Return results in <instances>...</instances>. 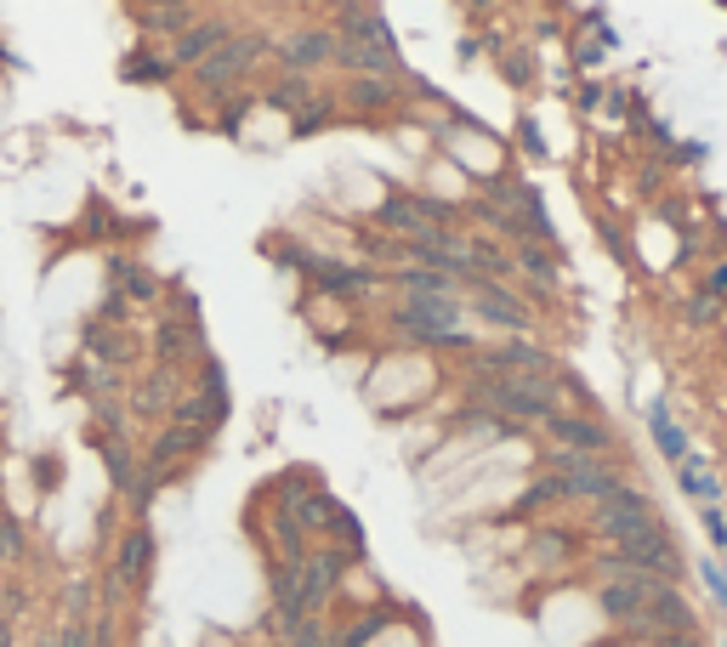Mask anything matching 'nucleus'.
I'll return each instance as SVG.
<instances>
[{"mask_svg": "<svg viewBox=\"0 0 727 647\" xmlns=\"http://www.w3.org/2000/svg\"><path fill=\"white\" fill-rule=\"evenodd\" d=\"M557 381H528V375H472V404L489 410L512 426H546L557 415Z\"/></svg>", "mask_w": 727, "mask_h": 647, "instance_id": "f257e3e1", "label": "nucleus"}, {"mask_svg": "<svg viewBox=\"0 0 727 647\" xmlns=\"http://www.w3.org/2000/svg\"><path fill=\"white\" fill-rule=\"evenodd\" d=\"M461 319H466L461 295H404V302L393 307V324L415 346H477Z\"/></svg>", "mask_w": 727, "mask_h": 647, "instance_id": "f03ea898", "label": "nucleus"}, {"mask_svg": "<svg viewBox=\"0 0 727 647\" xmlns=\"http://www.w3.org/2000/svg\"><path fill=\"white\" fill-rule=\"evenodd\" d=\"M654 528H665V517L654 512L648 494L632 488V483H619L608 501L592 506V534L608 539V545H632V539H643V534H654Z\"/></svg>", "mask_w": 727, "mask_h": 647, "instance_id": "7ed1b4c3", "label": "nucleus"}, {"mask_svg": "<svg viewBox=\"0 0 727 647\" xmlns=\"http://www.w3.org/2000/svg\"><path fill=\"white\" fill-rule=\"evenodd\" d=\"M267 58H273V34H245V29H239L228 46H216V52L193 69V80H200L205 91H233V85H245Z\"/></svg>", "mask_w": 727, "mask_h": 647, "instance_id": "20e7f679", "label": "nucleus"}, {"mask_svg": "<svg viewBox=\"0 0 727 647\" xmlns=\"http://www.w3.org/2000/svg\"><path fill=\"white\" fill-rule=\"evenodd\" d=\"M552 477L563 483V501H592V506L608 501V494L625 483L614 455H568V449L552 455Z\"/></svg>", "mask_w": 727, "mask_h": 647, "instance_id": "39448f33", "label": "nucleus"}, {"mask_svg": "<svg viewBox=\"0 0 727 647\" xmlns=\"http://www.w3.org/2000/svg\"><path fill=\"white\" fill-rule=\"evenodd\" d=\"M222 421H228V370L205 353V358H200V392H182V397H176V426L216 432Z\"/></svg>", "mask_w": 727, "mask_h": 647, "instance_id": "423d86ee", "label": "nucleus"}, {"mask_svg": "<svg viewBox=\"0 0 727 647\" xmlns=\"http://www.w3.org/2000/svg\"><path fill=\"white\" fill-rule=\"evenodd\" d=\"M477 375H528V381H563L557 358L535 341H501L477 353Z\"/></svg>", "mask_w": 727, "mask_h": 647, "instance_id": "0eeeda50", "label": "nucleus"}, {"mask_svg": "<svg viewBox=\"0 0 727 647\" xmlns=\"http://www.w3.org/2000/svg\"><path fill=\"white\" fill-rule=\"evenodd\" d=\"M353 563H359V557H347L342 545H319V552H307V563H302V614H307V619H324L335 585H342V574H347Z\"/></svg>", "mask_w": 727, "mask_h": 647, "instance_id": "6e6552de", "label": "nucleus"}, {"mask_svg": "<svg viewBox=\"0 0 727 647\" xmlns=\"http://www.w3.org/2000/svg\"><path fill=\"white\" fill-rule=\"evenodd\" d=\"M335 29H319V23H307V29H290V34H279L273 40V58L284 63V74H313V69H324V63H335Z\"/></svg>", "mask_w": 727, "mask_h": 647, "instance_id": "1a4fd4ad", "label": "nucleus"}, {"mask_svg": "<svg viewBox=\"0 0 727 647\" xmlns=\"http://www.w3.org/2000/svg\"><path fill=\"white\" fill-rule=\"evenodd\" d=\"M466 290H472V302H466V307H472L483 324L506 330L512 341H523L528 330H535V313H528V307H523V295H512L506 284H483V279H472Z\"/></svg>", "mask_w": 727, "mask_h": 647, "instance_id": "9d476101", "label": "nucleus"}, {"mask_svg": "<svg viewBox=\"0 0 727 647\" xmlns=\"http://www.w3.org/2000/svg\"><path fill=\"white\" fill-rule=\"evenodd\" d=\"M654 585L659 579H603L597 585V608L625 625V630H637L643 636V619H648V603H654Z\"/></svg>", "mask_w": 727, "mask_h": 647, "instance_id": "9b49d317", "label": "nucleus"}, {"mask_svg": "<svg viewBox=\"0 0 727 647\" xmlns=\"http://www.w3.org/2000/svg\"><path fill=\"white\" fill-rule=\"evenodd\" d=\"M546 432L557 437V449H568V455H614V426L597 421V415H568V410H557V415L546 421Z\"/></svg>", "mask_w": 727, "mask_h": 647, "instance_id": "f8f14e48", "label": "nucleus"}, {"mask_svg": "<svg viewBox=\"0 0 727 647\" xmlns=\"http://www.w3.org/2000/svg\"><path fill=\"white\" fill-rule=\"evenodd\" d=\"M699 630V614L683 596V585H654V603H648V619H643V636H688Z\"/></svg>", "mask_w": 727, "mask_h": 647, "instance_id": "ddd939ff", "label": "nucleus"}, {"mask_svg": "<svg viewBox=\"0 0 727 647\" xmlns=\"http://www.w3.org/2000/svg\"><path fill=\"white\" fill-rule=\"evenodd\" d=\"M233 34H239V23H233V18H200L188 34H176V40H171V63H176V74H182V69H200V63L216 52V46H228Z\"/></svg>", "mask_w": 727, "mask_h": 647, "instance_id": "4468645a", "label": "nucleus"}, {"mask_svg": "<svg viewBox=\"0 0 727 647\" xmlns=\"http://www.w3.org/2000/svg\"><path fill=\"white\" fill-rule=\"evenodd\" d=\"M335 34L342 40H359V46H375V52H393L398 58V46H393V29H386V18L375 12V7H342L335 12Z\"/></svg>", "mask_w": 727, "mask_h": 647, "instance_id": "2eb2a0df", "label": "nucleus"}, {"mask_svg": "<svg viewBox=\"0 0 727 647\" xmlns=\"http://www.w3.org/2000/svg\"><path fill=\"white\" fill-rule=\"evenodd\" d=\"M131 410H137V415H176V370H171V364H154L149 375L137 381Z\"/></svg>", "mask_w": 727, "mask_h": 647, "instance_id": "dca6fc26", "label": "nucleus"}, {"mask_svg": "<svg viewBox=\"0 0 727 647\" xmlns=\"http://www.w3.org/2000/svg\"><path fill=\"white\" fill-rule=\"evenodd\" d=\"M205 443H211V432H193V426H165V432H160V443L149 449V466L171 472V466H176L182 455H200Z\"/></svg>", "mask_w": 727, "mask_h": 647, "instance_id": "f3484780", "label": "nucleus"}, {"mask_svg": "<svg viewBox=\"0 0 727 647\" xmlns=\"http://www.w3.org/2000/svg\"><path fill=\"white\" fill-rule=\"evenodd\" d=\"M131 23L142 29V34H188L193 23H200V12L193 7H131Z\"/></svg>", "mask_w": 727, "mask_h": 647, "instance_id": "a211bd4d", "label": "nucleus"}, {"mask_svg": "<svg viewBox=\"0 0 727 647\" xmlns=\"http://www.w3.org/2000/svg\"><path fill=\"white\" fill-rule=\"evenodd\" d=\"M528 279H535L541 290H557L563 284V262H557V251L552 244H517V256H512Z\"/></svg>", "mask_w": 727, "mask_h": 647, "instance_id": "6ab92c4d", "label": "nucleus"}, {"mask_svg": "<svg viewBox=\"0 0 727 647\" xmlns=\"http://www.w3.org/2000/svg\"><path fill=\"white\" fill-rule=\"evenodd\" d=\"M648 426H654V437H659L665 461H670V466H683V461H688V437H683V426L670 421L665 404H648Z\"/></svg>", "mask_w": 727, "mask_h": 647, "instance_id": "aec40b11", "label": "nucleus"}, {"mask_svg": "<svg viewBox=\"0 0 727 647\" xmlns=\"http://www.w3.org/2000/svg\"><path fill=\"white\" fill-rule=\"evenodd\" d=\"M171 74H176L171 52H137V58H125V80H131V85H160V80H171Z\"/></svg>", "mask_w": 727, "mask_h": 647, "instance_id": "412c9836", "label": "nucleus"}, {"mask_svg": "<svg viewBox=\"0 0 727 647\" xmlns=\"http://www.w3.org/2000/svg\"><path fill=\"white\" fill-rule=\"evenodd\" d=\"M347 103H353V109H364V114L393 109V103H398V80H353Z\"/></svg>", "mask_w": 727, "mask_h": 647, "instance_id": "4be33fe9", "label": "nucleus"}, {"mask_svg": "<svg viewBox=\"0 0 727 647\" xmlns=\"http://www.w3.org/2000/svg\"><path fill=\"white\" fill-rule=\"evenodd\" d=\"M398 290L404 295H455L461 284L450 273H432V267H398Z\"/></svg>", "mask_w": 727, "mask_h": 647, "instance_id": "5701e85b", "label": "nucleus"}, {"mask_svg": "<svg viewBox=\"0 0 727 647\" xmlns=\"http://www.w3.org/2000/svg\"><path fill=\"white\" fill-rule=\"evenodd\" d=\"M267 103H273V109H284V114H302V109L313 103V80H302V74H284V80H273Z\"/></svg>", "mask_w": 727, "mask_h": 647, "instance_id": "b1692460", "label": "nucleus"}, {"mask_svg": "<svg viewBox=\"0 0 727 647\" xmlns=\"http://www.w3.org/2000/svg\"><path fill=\"white\" fill-rule=\"evenodd\" d=\"M676 477H683V488H688V501H699V506H716V477H710V466L705 461H683L676 466Z\"/></svg>", "mask_w": 727, "mask_h": 647, "instance_id": "393cba45", "label": "nucleus"}, {"mask_svg": "<svg viewBox=\"0 0 727 647\" xmlns=\"http://www.w3.org/2000/svg\"><path fill=\"white\" fill-rule=\"evenodd\" d=\"M114 279H120V290H125V295H137V302H154V295H160V279H154V273H142V267L114 262Z\"/></svg>", "mask_w": 727, "mask_h": 647, "instance_id": "a878e982", "label": "nucleus"}, {"mask_svg": "<svg viewBox=\"0 0 727 647\" xmlns=\"http://www.w3.org/2000/svg\"><path fill=\"white\" fill-rule=\"evenodd\" d=\"M557 501H563V483H557V477L546 472V477H541L535 488H523V501H517V517H528V512H541V506H557Z\"/></svg>", "mask_w": 727, "mask_h": 647, "instance_id": "bb28decb", "label": "nucleus"}, {"mask_svg": "<svg viewBox=\"0 0 727 647\" xmlns=\"http://www.w3.org/2000/svg\"><path fill=\"white\" fill-rule=\"evenodd\" d=\"M574 552V539L568 534H557V528H535V557L541 563H563Z\"/></svg>", "mask_w": 727, "mask_h": 647, "instance_id": "cd10ccee", "label": "nucleus"}, {"mask_svg": "<svg viewBox=\"0 0 727 647\" xmlns=\"http://www.w3.org/2000/svg\"><path fill=\"white\" fill-rule=\"evenodd\" d=\"M683 319H688V324H716V319H721V302H716L710 290H699V295H688V302H683Z\"/></svg>", "mask_w": 727, "mask_h": 647, "instance_id": "c85d7f7f", "label": "nucleus"}, {"mask_svg": "<svg viewBox=\"0 0 727 647\" xmlns=\"http://www.w3.org/2000/svg\"><path fill=\"white\" fill-rule=\"evenodd\" d=\"M335 120V103H330V97H313V103L296 114V137H307V131H319V125H330Z\"/></svg>", "mask_w": 727, "mask_h": 647, "instance_id": "c756f323", "label": "nucleus"}, {"mask_svg": "<svg viewBox=\"0 0 727 647\" xmlns=\"http://www.w3.org/2000/svg\"><path fill=\"white\" fill-rule=\"evenodd\" d=\"M284 647H335V636H330V619H307L296 636H290Z\"/></svg>", "mask_w": 727, "mask_h": 647, "instance_id": "7c9ffc66", "label": "nucleus"}, {"mask_svg": "<svg viewBox=\"0 0 727 647\" xmlns=\"http://www.w3.org/2000/svg\"><path fill=\"white\" fill-rule=\"evenodd\" d=\"M23 557V528L7 517V523H0V563H18Z\"/></svg>", "mask_w": 727, "mask_h": 647, "instance_id": "2f4dec72", "label": "nucleus"}, {"mask_svg": "<svg viewBox=\"0 0 727 647\" xmlns=\"http://www.w3.org/2000/svg\"><path fill=\"white\" fill-rule=\"evenodd\" d=\"M705 528H710V545H716V552H727V517H721L716 506H705Z\"/></svg>", "mask_w": 727, "mask_h": 647, "instance_id": "473e14b6", "label": "nucleus"}, {"mask_svg": "<svg viewBox=\"0 0 727 647\" xmlns=\"http://www.w3.org/2000/svg\"><path fill=\"white\" fill-rule=\"evenodd\" d=\"M705 585H710V596H716L721 614H727V579H721V568H716V563H705Z\"/></svg>", "mask_w": 727, "mask_h": 647, "instance_id": "72a5a7b5", "label": "nucleus"}, {"mask_svg": "<svg viewBox=\"0 0 727 647\" xmlns=\"http://www.w3.org/2000/svg\"><path fill=\"white\" fill-rule=\"evenodd\" d=\"M654 647H705V636H699V630H688V636H659Z\"/></svg>", "mask_w": 727, "mask_h": 647, "instance_id": "f704fd0d", "label": "nucleus"}, {"mask_svg": "<svg viewBox=\"0 0 727 647\" xmlns=\"http://www.w3.org/2000/svg\"><path fill=\"white\" fill-rule=\"evenodd\" d=\"M705 290L716 295V302H721V295H727V267H710V279H705Z\"/></svg>", "mask_w": 727, "mask_h": 647, "instance_id": "c9c22d12", "label": "nucleus"}]
</instances>
